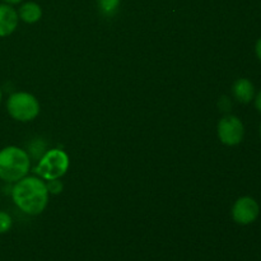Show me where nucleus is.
Instances as JSON below:
<instances>
[{"mask_svg":"<svg viewBox=\"0 0 261 261\" xmlns=\"http://www.w3.org/2000/svg\"><path fill=\"white\" fill-rule=\"evenodd\" d=\"M12 199L15 205L28 216H38L45 211L48 201L46 184L35 176H25L14 182Z\"/></svg>","mask_w":261,"mask_h":261,"instance_id":"f257e3e1","label":"nucleus"},{"mask_svg":"<svg viewBox=\"0 0 261 261\" xmlns=\"http://www.w3.org/2000/svg\"><path fill=\"white\" fill-rule=\"evenodd\" d=\"M31 162L28 153L22 148L9 145L0 150V180L14 184L25 177Z\"/></svg>","mask_w":261,"mask_h":261,"instance_id":"f03ea898","label":"nucleus"},{"mask_svg":"<svg viewBox=\"0 0 261 261\" xmlns=\"http://www.w3.org/2000/svg\"><path fill=\"white\" fill-rule=\"evenodd\" d=\"M7 110L10 117L20 122L35 120L40 114V103L35 96L27 92H15L7 101Z\"/></svg>","mask_w":261,"mask_h":261,"instance_id":"7ed1b4c3","label":"nucleus"},{"mask_svg":"<svg viewBox=\"0 0 261 261\" xmlns=\"http://www.w3.org/2000/svg\"><path fill=\"white\" fill-rule=\"evenodd\" d=\"M70 161L69 155L61 149H50L42 155L38 165L36 166L35 172L42 180H55L64 176L68 171Z\"/></svg>","mask_w":261,"mask_h":261,"instance_id":"20e7f679","label":"nucleus"},{"mask_svg":"<svg viewBox=\"0 0 261 261\" xmlns=\"http://www.w3.org/2000/svg\"><path fill=\"white\" fill-rule=\"evenodd\" d=\"M218 138L224 145L234 147L244 140L245 126L234 115H226L218 122Z\"/></svg>","mask_w":261,"mask_h":261,"instance_id":"39448f33","label":"nucleus"},{"mask_svg":"<svg viewBox=\"0 0 261 261\" xmlns=\"http://www.w3.org/2000/svg\"><path fill=\"white\" fill-rule=\"evenodd\" d=\"M260 214L259 203L251 196H242L232 206V218L240 226L254 223Z\"/></svg>","mask_w":261,"mask_h":261,"instance_id":"423d86ee","label":"nucleus"},{"mask_svg":"<svg viewBox=\"0 0 261 261\" xmlns=\"http://www.w3.org/2000/svg\"><path fill=\"white\" fill-rule=\"evenodd\" d=\"M18 12L9 4H0V37H8L18 27Z\"/></svg>","mask_w":261,"mask_h":261,"instance_id":"0eeeda50","label":"nucleus"},{"mask_svg":"<svg viewBox=\"0 0 261 261\" xmlns=\"http://www.w3.org/2000/svg\"><path fill=\"white\" fill-rule=\"evenodd\" d=\"M232 94L240 103H250L255 98V86L247 78H240L232 86Z\"/></svg>","mask_w":261,"mask_h":261,"instance_id":"6e6552de","label":"nucleus"},{"mask_svg":"<svg viewBox=\"0 0 261 261\" xmlns=\"http://www.w3.org/2000/svg\"><path fill=\"white\" fill-rule=\"evenodd\" d=\"M18 17L20 20H23L24 23L28 24H32V23L38 22L42 17V9H41L40 5L35 2H28L24 4L20 5V8L18 9Z\"/></svg>","mask_w":261,"mask_h":261,"instance_id":"1a4fd4ad","label":"nucleus"},{"mask_svg":"<svg viewBox=\"0 0 261 261\" xmlns=\"http://www.w3.org/2000/svg\"><path fill=\"white\" fill-rule=\"evenodd\" d=\"M12 226L13 219L10 217V214H8L7 212L0 211V234H4L7 232H9Z\"/></svg>","mask_w":261,"mask_h":261,"instance_id":"9d476101","label":"nucleus"},{"mask_svg":"<svg viewBox=\"0 0 261 261\" xmlns=\"http://www.w3.org/2000/svg\"><path fill=\"white\" fill-rule=\"evenodd\" d=\"M119 4L120 0H98L99 8L106 14H112L114 12H116Z\"/></svg>","mask_w":261,"mask_h":261,"instance_id":"9b49d317","label":"nucleus"},{"mask_svg":"<svg viewBox=\"0 0 261 261\" xmlns=\"http://www.w3.org/2000/svg\"><path fill=\"white\" fill-rule=\"evenodd\" d=\"M46 188H47L48 194H60L63 191L64 185L61 181H59V178H55V180H48V182L46 184Z\"/></svg>","mask_w":261,"mask_h":261,"instance_id":"f8f14e48","label":"nucleus"},{"mask_svg":"<svg viewBox=\"0 0 261 261\" xmlns=\"http://www.w3.org/2000/svg\"><path fill=\"white\" fill-rule=\"evenodd\" d=\"M219 106H221L222 111H229V109H231V102H229L228 97H222L221 102H219Z\"/></svg>","mask_w":261,"mask_h":261,"instance_id":"ddd939ff","label":"nucleus"},{"mask_svg":"<svg viewBox=\"0 0 261 261\" xmlns=\"http://www.w3.org/2000/svg\"><path fill=\"white\" fill-rule=\"evenodd\" d=\"M254 99H255V107H256L257 111L261 114V91L256 94V96H255Z\"/></svg>","mask_w":261,"mask_h":261,"instance_id":"4468645a","label":"nucleus"},{"mask_svg":"<svg viewBox=\"0 0 261 261\" xmlns=\"http://www.w3.org/2000/svg\"><path fill=\"white\" fill-rule=\"evenodd\" d=\"M255 53H256L257 59L261 61V37L256 41V45H255Z\"/></svg>","mask_w":261,"mask_h":261,"instance_id":"2eb2a0df","label":"nucleus"},{"mask_svg":"<svg viewBox=\"0 0 261 261\" xmlns=\"http://www.w3.org/2000/svg\"><path fill=\"white\" fill-rule=\"evenodd\" d=\"M5 4H9V5H15V4H19L22 0H3Z\"/></svg>","mask_w":261,"mask_h":261,"instance_id":"dca6fc26","label":"nucleus"},{"mask_svg":"<svg viewBox=\"0 0 261 261\" xmlns=\"http://www.w3.org/2000/svg\"><path fill=\"white\" fill-rule=\"evenodd\" d=\"M2 99H3V92H2V87H0V103H2Z\"/></svg>","mask_w":261,"mask_h":261,"instance_id":"f3484780","label":"nucleus"},{"mask_svg":"<svg viewBox=\"0 0 261 261\" xmlns=\"http://www.w3.org/2000/svg\"><path fill=\"white\" fill-rule=\"evenodd\" d=\"M260 138H261V125H260Z\"/></svg>","mask_w":261,"mask_h":261,"instance_id":"a211bd4d","label":"nucleus"}]
</instances>
